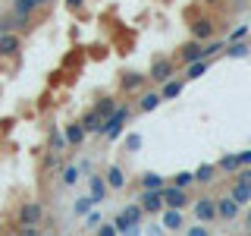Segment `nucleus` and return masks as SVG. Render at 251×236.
Wrapping results in <instances>:
<instances>
[{
    "label": "nucleus",
    "instance_id": "1",
    "mask_svg": "<svg viewBox=\"0 0 251 236\" xmlns=\"http://www.w3.org/2000/svg\"><path fill=\"white\" fill-rule=\"evenodd\" d=\"M129 120H132V107L129 104H120L104 123H100V136L110 139V142H116V139L123 136V129H126V123H129Z\"/></svg>",
    "mask_w": 251,
    "mask_h": 236
},
{
    "label": "nucleus",
    "instance_id": "2",
    "mask_svg": "<svg viewBox=\"0 0 251 236\" xmlns=\"http://www.w3.org/2000/svg\"><path fill=\"white\" fill-rule=\"evenodd\" d=\"M148 79L157 85H163V82H170V79H176V60H170V57H157L151 63V73H148Z\"/></svg>",
    "mask_w": 251,
    "mask_h": 236
},
{
    "label": "nucleus",
    "instance_id": "3",
    "mask_svg": "<svg viewBox=\"0 0 251 236\" xmlns=\"http://www.w3.org/2000/svg\"><path fill=\"white\" fill-rule=\"evenodd\" d=\"M141 217H145L141 205H126V208L120 211V214L113 217V227H116V233H123L126 227H138V224H141Z\"/></svg>",
    "mask_w": 251,
    "mask_h": 236
},
{
    "label": "nucleus",
    "instance_id": "4",
    "mask_svg": "<svg viewBox=\"0 0 251 236\" xmlns=\"http://www.w3.org/2000/svg\"><path fill=\"white\" fill-rule=\"evenodd\" d=\"M160 199H163V208H176V211H182L185 205H188L185 189H176V186H163L160 189Z\"/></svg>",
    "mask_w": 251,
    "mask_h": 236
},
{
    "label": "nucleus",
    "instance_id": "5",
    "mask_svg": "<svg viewBox=\"0 0 251 236\" xmlns=\"http://www.w3.org/2000/svg\"><path fill=\"white\" fill-rule=\"evenodd\" d=\"M195 217H198V224H210V220H217V202L210 199V195L195 199Z\"/></svg>",
    "mask_w": 251,
    "mask_h": 236
},
{
    "label": "nucleus",
    "instance_id": "6",
    "mask_svg": "<svg viewBox=\"0 0 251 236\" xmlns=\"http://www.w3.org/2000/svg\"><path fill=\"white\" fill-rule=\"evenodd\" d=\"M138 205H141V211H145V214H160V211H163L160 189H141V199H138Z\"/></svg>",
    "mask_w": 251,
    "mask_h": 236
},
{
    "label": "nucleus",
    "instance_id": "7",
    "mask_svg": "<svg viewBox=\"0 0 251 236\" xmlns=\"http://www.w3.org/2000/svg\"><path fill=\"white\" fill-rule=\"evenodd\" d=\"M176 60H179V63H185V66H188V63H195V60H207V57H204V44H201V41H195V38H192V41H185L182 47H179Z\"/></svg>",
    "mask_w": 251,
    "mask_h": 236
},
{
    "label": "nucleus",
    "instance_id": "8",
    "mask_svg": "<svg viewBox=\"0 0 251 236\" xmlns=\"http://www.w3.org/2000/svg\"><path fill=\"white\" fill-rule=\"evenodd\" d=\"M19 51H22L19 31H0V57H16Z\"/></svg>",
    "mask_w": 251,
    "mask_h": 236
},
{
    "label": "nucleus",
    "instance_id": "9",
    "mask_svg": "<svg viewBox=\"0 0 251 236\" xmlns=\"http://www.w3.org/2000/svg\"><path fill=\"white\" fill-rule=\"evenodd\" d=\"M192 38L195 41H210V38H214V19H210V16H201V19H192Z\"/></svg>",
    "mask_w": 251,
    "mask_h": 236
},
{
    "label": "nucleus",
    "instance_id": "10",
    "mask_svg": "<svg viewBox=\"0 0 251 236\" xmlns=\"http://www.w3.org/2000/svg\"><path fill=\"white\" fill-rule=\"evenodd\" d=\"M44 220V208L38 202H22L19 205V224H41Z\"/></svg>",
    "mask_w": 251,
    "mask_h": 236
},
{
    "label": "nucleus",
    "instance_id": "11",
    "mask_svg": "<svg viewBox=\"0 0 251 236\" xmlns=\"http://www.w3.org/2000/svg\"><path fill=\"white\" fill-rule=\"evenodd\" d=\"M214 202H217V217H223V220H235V217H239L242 208L229 199V195H223V199H214Z\"/></svg>",
    "mask_w": 251,
    "mask_h": 236
},
{
    "label": "nucleus",
    "instance_id": "12",
    "mask_svg": "<svg viewBox=\"0 0 251 236\" xmlns=\"http://www.w3.org/2000/svg\"><path fill=\"white\" fill-rule=\"evenodd\" d=\"M160 224L167 227V230H182L185 217H182V211H176V208H163L160 211Z\"/></svg>",
    "mask_w": 251,
    "mask_h": 236
},
{
    "label": "nucleus",
    "instance_id": "13",
    "mask_svg": "<svg viewBox=\"0 0 251 236\" xmlns=\"http://www.w3.org/2000/svg\"><path fill=\"white\" fill-rule=\"evenodd\" d=\"M85 136H88V132L82 129V123H78V120H73V123L63 126V139H66V145H82Z\"/></svg>",
    "mask_w": 251,
    "mask_h": 236
},
{
    "label": "nucleus",
    "instance_id": "14",
    "mask_svg": "<svg viewBox=\"0 0 251 236\" xmlns=\"http://www.w3.org/2000/svg\"><path fill=\"white\" fill-rule=\"evenodd\" d=\"M182 88H185V79H170V82H163L160 85V101H173V98H179L182 94Z\"/></svg>",
    "mask_w": 251,
    "mask_h": 236
},
{
    "label": "nucleus",
    "instance_id": "15",
    "mask_svg": "<svg viewBox=\"0 0 251 236\" xmlns=\"http://www.w3.org/2000/svg\"><path fill=\"white\" fill-rule=\"evenodd\" d=\"M88 189H91L88 195H91V199L98 202V205L104 202V199H107V192H110V186L104 183V177H100V173H98V177H91V179H88Z\"/></svg>",
    "mask_w": 251,
    "mask_h": 236
},
{
    "label": "nucleus",
    "instance_id": "16",
    "mask_svg": "<svg viewBox=\"0 0 251 236\" xmlns=\"http://www.w3.org/2000/svg\"><path fill=\"white\" fill-rule=\"evenodd\" d=\"M104 183H107L110 189H123V186H126V170L120 167V164L107 167V173H104Z\"/></svg>",
    "mask_w": 251,
    "mask_h": 236
},
{
    "label": "nucleus",
    "instance_id": "17",
    "mask_svg": "<svg viewBox=\"0 0 251 236\" xmlns=\"http://www.w3.org/2000/svg\"><path fill=\"white\" fill-rule=\"evenodd\" d=\"M78 123H82V129L88 132V136H100V117L94 114V110H85V114L78 117Z\"/></svg>",
    "mask_w": 251,
    "mask_h": 236
},
{
    "label": "nucleus",
    "instance_id": "18",
    "mask_svg": "<svg viewBox=\"0 0 251 236\" xmlns=\"http://www.w3.org/2000/svg\"><path fill=\"white\" fill-rule=\"evenodd\" d=\"M116 107H120V101H116V98H110V94H104V98H100V101H98V104H94L91 110H94V114L100 117V123H104V120H107L110 114H113Z\"/></svg>",
    "mask_w": 251,
    "mask_h": 236
},
{
    "label": "nucleus",
    "instance_id": "19",
    "mask_svg": "<svg viewBox=\"0 0 251 236\" xmlns=\"http://www.w3.org/2000/svg\"><path fill=\"white\" fill-rule=\"evenodd\" d=\"M145 82H148V76H141V73H123V79H120V85H123L126 91L145 88Z\"/></svg>",
    "mask_w": 251,
    "mask_h": 236
},
{
    "label": "nucleus",
    "instance_id": "20",
    "mask_svg": "<svg viewBox=\"0 0 251 236\" xmlns=\"http://www.w3.org/2000/svg\"><path fill=\"white\" fill-rule=\"evenodd\" d=\"M192 177H195V183H201V186L214 183V179H217V164H201V167L195 170Z\"/></svg>",
    "mask_w": 251,
    "mask_h": 236
},
{
    "label": "nucleus",
    "instance_id": "21",
    "mask_svg": "<svg viewBox=\"0 0 251 236\" xmlns=\"http://www.w3.org/2000/svg\"><path fill=\"white\" fill-rule=\"evenodd\" d=\"M229 199L239 205V208H242V205H251V189H248V186H242L239 179H235L232 189H229Z\"/></svg>",
    "mask_w": 251,
    "mask_h": 236
},
{
    "label": "nucleus",
    "instance_id": "22",
    "mask_svg": "<svg viewBox=\"0 0 251 236\" xmlns=\"http://www.w3.org/2000/svg\"><path fill=\"white\" fill-rule=\"evenodd\" d=\"M157 107H160V94H157V91H145V94H141V101H138L141 114H151V110H157Z\"/></svg>",
    "mask_w": 251,
    "mask_h": 236
},
{
    "label": "nucleus",
    "instance_id": "23",
    "mask_svg": "<svg viewBox=\"0 0 251 236\" xmlns=\"http://www.w3.org/2000/svg\"><path fill=\"white\" fill-rule=\"evenodd\" d=\"M31 19H22V16H3V19H0V31H16V29H25Z\"/></svg>",
    "mask_w": 251,
    "mask_h": 236
},
{
    "label": "nucleus",
    "instance_id": "24",
    "mask_svg": "<svg viewBox=\"0 0 251 236\" xmlns=\"http://www.w3.org/2000/svg\"><path fill=\"white\" fill-rule=\"evenodd\" d=\"M207 69H210V60H195L185 66V79H201Z\"/></svg>",
    "mask_w": 251,
    "mask_h": 236
},
{
    "label": "nucleus",
    "instance_id": "25",
    "mask_svg": "<svg viewBox=\"0 0 251 236\" xmlns=\"http://www.w3.org/2000/svg\"><path fill=\"white\" fill-rule=\"evenodd\" d=\"M248 54H251L248 41H232V44H226V57H232V60H239V57H248Z\"/></svg>",
    "mask_w": 251,
    "mask_h": 236
},
{
    "label": "nucleus",
    "instance_id": "26",
    "mask_svg": "<svg viewBox=\"0 0 251 236\" xmlns=\"http://www.w3.org/2000/svg\"><path fill=\"white\" fill-rule=\"evenodd\" d=\"M223 47H226L223 38H210V41H204V57H207V60H210V57H217Z\"/></svg>",
    "mask_w": 251,
    "mask_h": 236
},
{
    "label": "nucleus",
    "instance_id": "27",
    "mask_svg": "<svg viewBox=\"0 0 251 236\" xmlns=\"http://www.w3.org/2000/svg\"><path fill=\"white\" fill-rule=\"evenodd\" d=\"M78 179H82V170H78L75 164H69V167H63V186H75Z\"/></svg>",
    "mask_w": 251,
    "mask_h": 236
},
{
    "label": "nucleus",
    "instance_id": "28",
    "mask_svg": "<svg viewBox=\"0 0 251 236\" xmlns=\"http://www.w3.org/2000/svg\"><path fill=\"white\" fill-rule=\"evenodd\" d=\"M167 183H163V177L160 173H145L141 177V189H163Z\"/></svg>",
    "mask_w": 251,
    "mask_h": 236
},
{
    "label": "nucleus",
    "instance_id": "29",
    "mask_svg": "<svg viewBox=\"0 0 251 236\" xmlns=\"http://www.w3.org/2000/svg\"><path fill=\"white\" fill-rule=\"evenodd\" d=\"M217 170H223V173H235L239 170V161H235V154H223L217 161Z\"/></svg>",
    "mask_w": 251,
    "mask_h": 236
},
{
    "label": "nucleus",
    "instance_id": "30",
    "mask_svg": "<svg viewBox=\"0 0 251 236\" xmlns=\"http://www.w3.org/2000/svg\"><path fill=\"white\" fill-rule=\"evenodd\" d=\"M94 205H98V202H94L91 195H85V199H78V202H75V208H73V211H75V217H85V214H88V211L94 208Z\"/></svg>",
    "mask_w": 251,
    "mask_h": 236
},
{
    "label": "nucleus",
    "instance_id": "31",
    "mask_svg": "<svg viewBox=\"0 0 251 236\" xmlns=\"http://www.w3.org/2000/svg\"><path fill=\"white\" fill-rule=\"evenodd\" d=\"M248 31H251L248 26H239V29H232L229 35L223 38V41H226V44H232V41H245V38H248Z\"/></svg>",
    "mask_w": 251,
    "mask_h": 236
},
{
    "label": "nucleus",
    "instance_id": "32",
    "mask_svg": "<svg viewBox=\"0 0 251 236\" xmlns=\"http://www.w3.org/2000/svg\"><path fill=\"white\" fill-rule=\"evenodd\" d=\"M192 183H195V177L188 170H182V173H176V177H173V186H176V189H188Z\"/></svg>",
    "mask_w": 251,
    "mask_h": 236
},
{
    "label": "nucleus",
    "instance_id": "33",
    "mask_svg": "<svg viewBox=\"0 0 251 236\" xmlns=\"http://www.w3.org/2000/svg\"><path fill=\"white\" fill-rule=\"evenodd\" d=\"M50 145H53V154L66 148V139H63V132H60V129H50Z\"/></svg>",
    "mask_w": 251,
    "mask_h": 236
},
{
    "label": "nucleus",
    "instance_id": "34",
    "mask_svg": "<svg viewBox=\"0 0 251 236\" xmlns=\"http://www.w3.org/2000/svg\"><path fill=\"white\" fill-rule=\"evenodd\" d=\"M141 142H145V139H141L138 132H129V136H126V151H138Z\"/></svg>",
    "mask_w": 251,
    "mask_h": 236
},
{
    "label": "nucleus",
    "instance_id": "35",
    "mask_svg": "<svg viewBox=\"0 0 251 236\" xmlns=\"http://www.w3.org/2000/svg\"><path fill=\"white\" fill-rule=\"evenodd\" d=\"M16 236H41V230L35 224H19L16 227Z\"/></svg>",
    "mask_w": 251,
    "mask_h": 236
},
{
    "label": "nucleus",
    "instance_id": "36",
    "mask_svg": "<svg viewBox=\"0 0 251 236\" xmlns=\"http://www.w3.org/2000/svg\"><path fill=\"white\" fill-rule=\"evenodd\" d=\"M235 179H239L242 186H248V189H251V167H239V177H235Z\"/></svg>",
    "mask_w": 251,
    "mask_h": 236
},
{
    "label": "nucleus",
    "instance_id": "37",
    "mask_svg": "<svg viewBox=\"0 0 251 236\" xmlns=\"http://www.w3.org/2000/svg\"><path fill=\"white\" fill-rule=\"evenodd\" d=\"M185 236H210V230H207L204 224H198V227H188V230H185Z\"/></svg>",
    "mask_w": 251,
    "mask_h": 236
},
{
    "label": "nucleus",
    "instance_id": "38",
    "mask_svg": "<svg viewBox=\"0 0 251 236\" xmlns=\"http://www.w3.org/2000/svg\"><path fill=\"white\" fill-rule=\"evenodd\" d=\"M235 161H239V167H251V148H248V151H239Z\"/></svg>",
    "mask_w": 251,
    "mask_h": 236
},
{
    "label": "nucleus",
    "instance_id": "39",
    "mask_svg": "<svg viewBox=\"0 0 251 236\" xmlns=\"http://www.w3.org/2000/svg\"><path fill=\"white\" fill-rule=\"evenodd\" d=\"M98 236H120V233H116L113 224H100V227H98Z\"/></svg>",
    "mask_w": 251,
    "mask_h": 236
},
{
    "label": "nucleus",
    "instance_id": "40",
    "mask_svg": "<svg viewBox=\"0 0 251 236\" xmlns=\"http://www.w3.org/2000/svg\"><path fill=\"white\" fill-rule=\"evenodd\" d=\"M85 217H88V227H98V224H100V211H94V208H91Z\"/></svg>",
    "mask_w": 251,
    "mask_h": 236
},
{
    "label": "nucleus",
    "instance_id": "41",
    "mask_svg": "<svg viewBox=\"0 0 251 236\" xmlns=\"http://www.w3.org/2000/svg\"><path fill=\"white\" fill-rule=\"evenodd\" d=\"M66 6H69V10H82L85 0H66Z\"/></svg>",
    "mask_w": 251,
    "mask_h": 236
},
{
    "label": "nucleus",
    "instance_id": "42",
    "mask_svg": "<svg viewBox=\"0 0 251 236\" xmlns=\"http://www.w3.org/2000/svg\"><path fill=\"white\" fill-rule=\"evenodd\" d=\"M245 224H248V230H251V205H248V214H245Z\"/></svg>",
    "mask_w": 251,
    "mask_h": 236
},
{
    "label": "nucleus",
    "instance_id": "43",
    "mask_svg": "<svg viewBox=\"0 0 251 236\" xmlns=\"http://www.w3.org/2000/svg\"><path fill=\"white\" fill-rule=\"evenodd\" d=\"M201 3H207V6H214V3H220V0H201Z\"/></svg>",
    "mask_w": 251,
    "mask_h": 236
},
{
    "label": "nucleus",
    "instance_id": "44",
    "mask_svg": "<svg viewBox=\"0 0 251 236\" xmlns=\"http://www.w3.org/2000/svg\"><path fill=\"white\" fill-rule=\"evenodd\" d=\"M41 236H57V233H53V230H50V233H41Z\"/></svg>",
    "mask_w": 251,
    "mask_h": 236
},
{
    "label": "nucleus",
    "instance_id": "45",
    "mask_svg": "<svg viewBox=\"0 0 251 236\" xmlns=\"http://www.w3.org/2000/svg\"><path fill=\"white\" fill-rule=\"evenodd\" d=\"M3 236H16V233H3Z\"/></svg>",
    "mask_w": 251,
    "mask_h": 236
},
{
    "label": "nucleus",
    "instance_id": "46",
    "mask_svg": "<svg viewBox=\"0 0 251 236\" xmlns=\"http://www.w3.org/2000/svg\"><path fill=\"white\" fill-rule=\"evenodd\" d=\"M248 236H251V233H248Z\"/></svg>",
    "mask_w": 251,
    "mask_h": 236
}]
</instances>
